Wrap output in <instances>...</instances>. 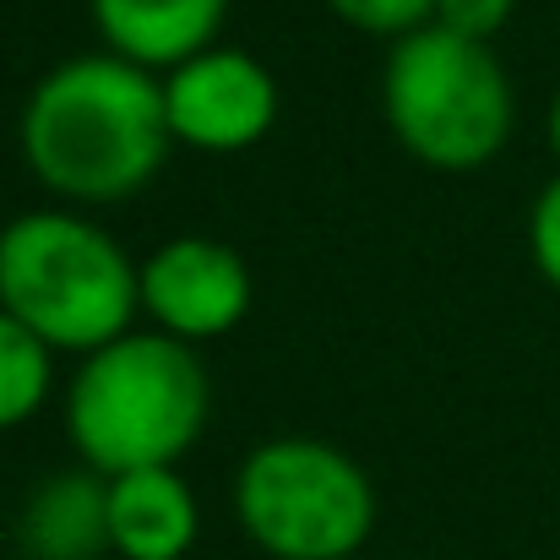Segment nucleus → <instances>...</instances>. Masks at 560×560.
Listing matches in <instances>:
<instances>
[{"instance_id":"f257e3e1","label":"nucleus","mask_w":560,"mask_h":560,"mask_svg":"<svg viewBox=\"0 0 560 560\" xmlns=\"http://www.w3.org/2000/svg\"><path fill=\"white\" fill-rule=\"evenodd\" d=\"M22 142L55 190L109 201L159 170L170 148V104L142 66L88 55L38 82Z\"/></svg>"},{"instance_id":"f03ea898","label":"nucleus","mask_w":560,"mask_h":560,"mask_svg":"<svg viewBox=\"0 0 560 560\" xmlns=\"http://www.w3.org/2000/svg\"><path fill=\"white\" fill-rule=\"evenodd\" d=\"M207 419V375L175 338H115L71 386V435L104 474L164 468Z\"/></svg>"},{"instance_id":"7ed1b4c3","label":"nucleus","mask_w":560,"mask_h":560,"mask_svg":"<svg viewBox=\"0 0 560 560\" xmlns=\"http://www.w3.org/2000/svg\"><path fill=\"white\" fill-rule=\"evenodd\" d=\"M0 300L44 343L109 349L137 305V272L93 223L27 212L0 234Z\"/></svg>"},{"instance_id":"20e7f679","label":"nucleus","mask_w":560,"mask_h":560,"mask_svg":"<svg viewBox=\"0 0 560 560\" xmlns=\"http://www.w3.org/2000/svg\"><path fill=\"white\" fill-rule=\"evenodd\" d=\"M386 115L419 159L463 170L506 142L512 93L479 38L424 27L408 33L386 60Z\"/></svg>"},{"instance_id":"39448f33","label":"nucleus","mask_w":560,"mask_h":560,"mask_svg":"<svg viewBox=\"0 0 560 560\" xmlns=\"http://www.w3.org/2000/svg\"><path fill=\"white\" fill-rule=\"evenodd\" d=\"M365 474L322 441H272L240 474V517L283 560H349L371 534Z\"/></svg>"},{"instance_id":"423d86ee","label":"nucleus","mask_w":560,"mask_h":560,"mask_svg":"<svg viewBox=\"0 0 560 560\" xmlns=\"http://www.w3.org/2000/svg\"><path fill=\"white\" fill-rule=\"evenodd\" d=\"M170 131H180L196 148H245L272 126L278 109V88L272 77L240 55V49H218V55H196L175 71L170 93Z\"/></svg>"},{"instance_id":"0eeeda50","label":"nucleus","mask_w":560,"mask_h":560,"mask_svg":"<svg viewBox=\"0 0 560 560\" xmlns=\"http://www.w3.org/2000/svg\"><path fill=\"white\" fill-rule=\"evenodd\" d=\"M142 300L170 332L212 338V332H223L245 316L250 278H245V261L229 245L175 240L142 267Z\"/></svg>"},{"instance_id":"6e6552de","label":"nucleus","mask_w":560,"mask_h":560,"mask_svg":"<svg viewBox=\"0 0 560 560\" xmlns=\"http://www.w3.org/2000/svg\"><path fill=\"white\" fill-rule=\"evenodd\" d=\"M196 539V501L170 468H137L109 485V545L126 560H180Z\"/></svg>"},{"instance_id":"1a4fd4ad","label":"nucleus","mask_w":560,"mask_h":560,"mask_svg":"<svg viewBox=\"0 0 560 560\" xmlns=\"http://www.w3.org/2000/svg\"><path fill=\"white\" fill-rule=\"evenodd\" d=\"M93 11L115 49H126L131 60L164 66V60L196 55L212 38L223 0H93Z\"/></svg>"},{"instance_id":"9d476101","label":"nucleus","mask_w":560,"mask_h":560,"mask_svg":"<svg viewBox=\"0 0 560 560\" xmlns=\"http://www.w3.org/2000/svg\"><path fill=\"white\" fill-rule=\"evenodd\" d=\"M22 545L33 560H93L109 545V490L82 474L49 479L22 517Z\"/></svg>"},{"instance_id":"9b49d317","label":"nucleus","mask_w":560,"mask_h":560,"mask_svg":"<svg viewBox=\"0 0 560 560\" xmlns=\"http://www.w3.org/2000/svg\"><path fill=\"white\" fill-rule=\"evenodd\" d=\"M44 386H49L44 338L27 332L16 316H0V424L27 419L44 402Z\"/></svg>"},{"instance_id":"f8f14e48","label":"nucleus","mask_w":560,"mask_h":560,"mask_svg":"<svg viewBox=\"0 0 560 560\" xmlns=\"http://www.w3.org/2000/svg\"><path fill=\"white\" fill-rule=\"evenodd\" d=\"M435 11H441V27H452L463 38H485L506 22L512 0H435Z\"/></svg>"},{"instance_id":"ddd939ff","label":"nucleus","mask_w":560,"mask_h":560,"mask_svg":"<svg viewBox=\"0 0 560 560\" xmlns=\"http://www.w3.org/2000/svg\"><path fill=\"white\" fill-rule=\"evenodd\" d=\"M349 22H360V27H408V22H419L435 0H332Z\"/></svg>"},{"instance_id":"4468645a","label":"nucleus","mask_w":560,"mask_h":560,"mask_svg":"<svg viewBox=\"0 0 560 560\" xmlns=\"http://www.w3.org/2000/svg\"><path fill=\"white\" fill-rule=\"evenodd\" d=\"M534 256H539V267L550 272V283L560 289V180L534 207Z\"/></svg>"},{"instance_id":"2eb2a0df","label":"nucleus","mask_w":560,"mask_h":560,"mask_svg":"<svg viewBox=\"0 0 560 560\" xmlns=\"http://www.w3.org/2000/svg\"><path fill=\"white\" fill-rule=\"evenodd\" d=\"M550 137H556V153H560V98H556V115H550Z\"/></svg>"}]
</instances>
